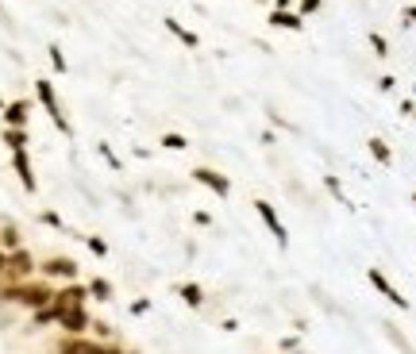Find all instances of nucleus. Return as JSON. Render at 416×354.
<instances>
[{
  "label": "nucleus",
  "instance_id": "obj_1",
  "mask_svg": "<svg viewBox=\"0 0 416 354\" xmlns=\"http://www.w3.org/2000/svg\"><path fill=\"white\" fill-rule=\"evenodd\" d=\"M0 301H12V304H23V308L39 312L54 301V289L46 282H20V285H8V289L0 293Z\"/></svg>",
  "mask_w": 416,
  "mask_h": 354
},
{
  "label": "nucleus",
  "instance_id": "obj_2",
  "mask_svg": "<svg viewBox=\"0 0 416 354\" xmlns=\"http://www.w3.org/2000/svg\"><path fill=\"white\" fill-rule=\"evenodd\" d=\"M35 93H39V104L46 108V116L54 120V127H58L62 135H70V120L62 116V104H58V96H54V85L51 81H35Z\"/></svg>",
  "mask_w": 416,
  "mask_h": 354
},
{
  "label": "nucleus",
  "instance_id": "obj_3",
  "mask_svg": "<svg viewBox=\"0 0 416 354\" xmlns=\"http://www.w3.org/2000/svg\"><path fill=\"white\" fill-rule=\"evenodd\" d=\"M31 274H35V258H31V251H12L8 254V266H4V277L8 285H20V282H31Z\"/></svg>",
  "mask_w": 416,
  "mask_h": 354
},
{
  "label": "nucleus",
  "instance_id": "obj_4",
  "mask_svg": "<svg viewBox=\"0 0 416 354\" xmlns=\"http://www.w3.org/2000/svg\"><path fill=\"white\" fill-rule=\"evenodd\" d=\"M39 270H43V277H51V282H77L81 266L73 258H66V254H54V258H46Z\"/></svg>",
  "mask_w": 416,
  "mask_h": 354
},
{
  "label": "nucleus",
  "instance_id": "obj_5",
  "mask_svg": "<svg viewBox=\"0 0 416 354\" xmlns=\"http://www.w3.org/2000/svg\"><path fill=\"white\" fill-rule=\"evenodd\" d=\"M89 301V285H81V282H66L62 289H54V308H58V316L66 308H77V304H85Z\"/></svg>",
  "mask_w": 416,
  "mask_h": 354
},
{
  "label": "nucleus",
  "instance_id": "obj_6",
  "mask_svg": "<svg viewBox=\"0 0 416 354\" xmlns=\"http://www.w3.org/2000/svg\"><path fill=\"white\" fill-rule=\"evenodd\" d=\"M193 181H197V185H205L208 193H216L220 201H224V196H232V177H224L220 170L197 166V170H193Z\"/></svg>",
  "mask_w": 416,
  "mask_h": 354
},
{
  "label": "nucleus",
  "instance_id": "obj_7",
  "mask_svg": "<svg viewBox=\"0 0 416 354\" xmlns=\"http://www.w3.org/2000/svg\"><path fill=\"white\" fill-rule=\"evenodd\" d=\"M255 212H258V220H263V224L270 227L274 243H277V246H282V251H285V246H289V232H285V224H282V220H277L274 204H270V201H255Z\"/></svg>",
  "mask_w": 416,
  "mask_h": 354
},
{
  "label": "nucleus",
  "instance_id": "obj_8",
  "mask_svg": "<svg viewBox=\"0 0 416 354\" xmlns=\"http://www.w3.org/2000/svg\"><path fill=\"white\" fill-rule=\"evenodd\" d=\"M366 277H370V285H374V289H378L382 296H386V301H389V304H393V308H401V312H405V308H409V301H405V293H401V289H397V285H393V282H389V277H386V274H382V270H366Z\"/></svg>",
  "mask_w": 416,
  "mask_h": 354
},
{
  "label": "nucleus",
  "instance_id": "obj_9",
  "mask_svg": "<svg viewBox=\"0 0 416 354\" xmlns=\"http://www.w3.org/2000/svg\"><path fill=\"white\" fill-rule=\"evenodd\" d=\"M58 327L66 335H85L89 327H93V320H89V312H85V304H77V308H66L58 316Z\"/></svg>",
  "mask_w": 416,
  "mask_h": 354
},
{
  "label": "nucleus",
  "instance_id": "obj_10",
  "mask_svg": "<svg viewBox=\"0 0 416 354\" xmlns=\"http://www.w3.org/2000/svg\"><path fill=\"white\" fill-rule=\"evenodd\" d=\"M266 23H270V27H282V31H301L305 27V15L289 12V8H274V12L266 15Z\"/></svg>",
  "mask_w": 416,
  "mask_h": 354
},
{
  "label": "nucleus",
  "instance_id": "obj_11",
  "mask_svg": "<svg viewBox=\"0 0 416 354\" xmlns=\"http://www.w3.org/2000/svg\"><path fill=\"white\" fill-rule=\"evenodd\" d=\"M12 166H15V177H20V185L27 189V193H35V189H39V181H35V170H31L27 151H15V154H12Z\"/></svg>",
  "mask_w": 416,
  "mask_h": 354
},
{
  "label": "nucleus",
  "instance_id": "obj_12",
  "mask_svg": "<svg viewBox=\"0 0 416 354\" xmlns=\"http://www.w3.org/2000/svg\"><path fill=\"white\" fill-rule=\"evenodd\" d=\"M27 112H31V104H27V101H12V104H4V127H27Z\"/></svg>",
  "mask_w": 416,
  "mask_h": 354
},
{
  "label": "nucleus",
  "instance_id": "obj_13",
  "mask_svg": "<svg viewBox=\"0 0 416 354\" xmlns=\"http://www.w3.org/2000/svg\"><path fill=\"white\" fill-rule=\"evenodd\" d=\"M166 31H170V35H174V39H182V43L189 46V51H197V46H201L197 31H189V27H185V23H177L174 15H170V20H166Z\"/></svg>",
  "mask_w": 416,
  "mask_h": 354
},
{
  "label": "nucleus",
  "instance_id": "obj_14",
  "mask_svg": "<svg viewBox=\"0 0 416 354\" xmlns=\"http://www.w3.org/2000/svg\"><path fill=\"white\" fill-rule=\"evenodd\" d=\"M177 296H182V301L189 304V308H201V304H205V289H201L197 282H185V285H177Z\"/></svg>",
  "mask_w": 416,
  "mask_h": 354
},
{
  "label": "nucleus",
  "instance_id": "obj_15",
  "mask_svg": "<svg viewBox=\"0 0 416 354\" xmlns=\"http://www.w3.org/2000/svg\"><path fill=\"white\" fill-rule=\"evenodd\" d=\"M366 146H370V158H374V162H382V166H389V162H393V151H389V143H386V139H378V135H374Z\"/></svg>",
  "mask_w": 416,
  "mask_h": 354
},
{
  "label": "nucleus",
  "instance_id": "obj_16",
  "mask_svg": "<svg viewBox=\"0 0 416 354\" xmlns=\"http://www.w3.org/2000/svg\"><path fill=\"white\" fill-rule=\"evenodd\" d=\"M4 146H8V151H27V131H23V127H4Z\"/></svg>",
  "mask_w": 416,
  "mask_h": 354
},
{
  "label": "nucleus",
  "instance_id": "obj_17",
  "mask_svg": "<svg viewBox=\"0 0 416 354\" xmlns=\"http://www.w3.org/2000/svg\"><path fill=\"white\" fill-rule=\"evenodd\" d=\"M20 227H15V224H4V232H0V251H4V254H12V251H20Z\"/></svg>",
  "mask_w": 416,
  "mask_h": 354
},
{
  "label": "nucleus",
  "instance_id": "obj_18",
  "mask_svg": "<svg viewBox=\"0 0 416 354\" xmlns=\"http://www.w3.org/2000/svg\"><path fill=\"white\" fill-rule=\"evenodd\" d=\"M89 296H93V301H112V285L104 282V277H93V282H89Z\"/></svg>",
  "mask_w": 416,
  "mask_h": 354
},
{
  "label": "nucleus",
  "instance_id": "obj_19",
  "mask_svg": "<svg viewBox=\"0 0 416 354\" xmlns=\"http://www.w3.org/2000/svg\"><path fill=\"white\" fill-rule=\"evenodd\" d=\"M370 51L378 54V58H389V43H386V35H382V31H370Z\"/></svg>",
  "mask_w": 416,
  "mask_h": 354
},
{
  "label": "nucleus",
  "instance_id": "obj_20",
  "mask_svg": "<svg viewBox=\"0 0 416 354\" xmlns=\"http://www.w3.org/2000/svg\"><path fill=\"white\" fill-rule=\"evenodd\" d=\"M85 246L96 254V258H108V243H104L101 235H89V239H85Z\"/></svg>",
  "mask_w": 416,
  "mask_h": 354
},
{
  "label": "nucleus",
  "instance_id": "obj_21",
  "mask_svg": "<svg viewBox=\"0 0 416 354\" xmlns=\"http://www.w3.org/2000/svg\"><path fill=\"white\" fill-rule=\"evenodd\" d=\"M35 324H58V308H54V304L39 308V312H35Z\"/></svg>",
  "mask_w": 416,
  "mask_h": 354
},
{
  "label": "nucleus",
  "instance_id": "obj_22",
  "mask_svg": "<svg viewBox=\"0 0 416 354\" xmlns=\"http://www.w3.org/2000/svg\"><path fill=\"white\" fill-rule=\"evenodd\" d=\"M162 146H166V151H185V135H174V131H170V135H162Z\"/></svg>",
  "mask_w": 416,
  "mask_h": 354
},
{
  "label": "nucleus",
  "instance_id": "obj_23",
  "mask_svg": "<svg viewBox=\"0 0 416 354\" xmlns=\"http://www.w3.org/2000/svg\"><path fill=\"white\" fill-rule=\"evenodd\" d=\"M324 185H328V193H332V196H336V201H339V204H343V208H351V201H347V196H343V189H339V181H336V177H324Z\"/></svg>",
  "mask_w": 416,
  "mask_h": 354
},
{
  "label": "nucleus",
  "instance_id": "obj_24",
  "mask_svg": "<svg viewBox=\"0 0 416 354\" xmlns=\"http://www.w3.org/2000/svg\"><path fill=\"white\" fill-rule=\"evenodd\" d=\"M297 12H301V15H313V12H320V0H301V4H297Z\"/></svg>",
  "mask_w": 416,
  "mask_h": 354
},
{
  "label": "nucleus",
  "instance_id": "obj_25",
  "mask_svg": "<svg viewBox=\"0 0 416 354\" xmlns=\"http://www.w3.org/2000/svg\"><path fill=\"white\" fill-rule=\"evenodd\" d=\"M51 62H54V70H58V73H66V58H62L58 46H51Z\"/></svg>",
  "mask_w": 416,
  "mask_h": 354
},
{
  "label": "nucleus",
  "instance_id": "obj_26",
  "mask_svg": "<svg viewBox=\"0 0 416 354\" xmlns=\"http://www.w3.org/2000/svg\"><path fill=\"white\" fill-rule=\"evenodd\" d=\"M39 220H43V224H51V227H62V216H58V212H43Z\"/></svg>",
  "mask_w": 416,
  "mask_h": 354
},
{
  "label": "nucleus",
  "instance_id": "obj_27",
  "mask_svg": "<svg viewBox=\"0 0 416 354\" xmlns=\"http://www.w3.org/2000/svg\"><path fill=\"white\" fill-rule=\"evenodd\" d=\"M393 85H397V81H393V73H386V77L378 81V89H382V93H393Z\"/></svg>",
  "mask_w": 416,
  "mask_h": 354
},
{
  "label": "nucleus",
  "instance_id": "obj_28",
  "mask_svg": "<svg viewBox=\"0 0 416 354\" xmlns=\"http://www.w3.org/2000/svg\"><path fill=\"white\" fill-rule=\"evenodd\" d=\"M132 312H135V316H143V312H151V301H135V304H132Z\"/></svg>",
  "mask_w": 416,
  "mask_h": 354
},
{
  "label": "nucleus",
  "instance_id": "obj_29",
  "mask_svg": "<svg viewBox=\"0 0 416 354\" xmlns=\"http://www.w3.org/2000/svg\"><path fill=\"white\" fill-rule=\"evenodd\" d=\"M401 15H405V20H409V23H416V4H409V8H405V12H401Z\"/></svg>",
  "mask_w": 416,
  "mask_h": 354
},
{
  "label": "nucleus",
  "instance_id": "obj_30",
  "mask_svg": "<svg viewBox=\"0 0 416 354\" xmlns=\"http://www.w3.org/2000/svg\"><path fill=\"white\" fill-rule=\"evenodd\" d=\"M4 266H8V254L0 251V277H4Z\"/></svg>",
  "mask_w": 416,
  "mask_h": 354
},
{
  "label": "nucleus",
  "instance_id": "obj_31",
  "mask_svg": "<svg viewBox=\"0 0 416 354\" xmlns=\"http://www.w3.org/2000/svg\"><path fill=\"white\" fill-rule=\"evenodd\" d=\"M274 8H293V0H274Z\"/></svg>",
  "mask_w": 416,
  "mask_h": 354
},
{
  "label": "nucleus",
  "instance_id": "obj_32",
  "mask_svg": "<svg viewBox=\"0 0 416 354\" xmlns=\"http://www.w3.org/2000/svg\"><path fill=\"white\" fill-rule=\"evenodd\" d=\"M124 354H139V350H124Z\"/></svg>",
  "mask_w": 416,
  "mask_h": 354
},
{
  "label": "nucleus",
  "instance_id": "obj_33",
  "mask_svg": "<svg viewBox=\"0 0 416 354\" xmlns=\"http://www.w3.org/2000/svg\"><path fill=\"white\" fill-rule=\"evenodd\" d=\"M255 4H266V0H255Z\"/></svg>",
  "mask_w": 416,
  "mask_h": 354
},
{
  "label": "nucleus",
  "instance_id": "obj_34",
  "mask_svg": "<svg viewBox=\"0 0 416 354\" xmlns=\"http://www.w3.org/2000/svg\"><path fill=\"white\" fill-rule=\"evenodd\" d=\"M0 112H4V101H0Z\"/></svg>",
  "mask_w": 416,
  "mask_h": 354
},
{
  "label": "nucleus",
  "instance_id": "obj_35",
  "mask_svg": "<svg viewBox=\"0 0 416 354\" xmlns=\"http://www.w3.org/2000/svg\"><path fill=\"white\" fill-rule=\"evenodd\" d=\"M412 204H416V193H412Z\"/></svg>",
  "mask_w": 416,
  "mask_h": 354
},
{
  "label": "nucleus",
  "instance_id": "obj_36",
  "mask_svg": "<svg viewBox=\"0 0 416 354\" xmlns=\"http://www.w3.org/2000/svg\"><path fill=\"white\" fill-rule=\"evenodd\" d=\"M412 93H416V85H412Z\"/></svg>",
  "mask_w": 416,
  "mask_h": 354
},
{
  "label": "nucleus",
  "instance_id": "obj_37",
  "mask_svg": "<svg viewBox=\"0 0 416 354\" xmlns=\"http://www.w3.org/2000/svg\"><path fill=\"white\" fill-rule=\"evenodd\" d=\"M412 120H416V112H412Z\"/></svg>",
  "mask_w": 416,
  "mask_h": 354
}]
</instances>
